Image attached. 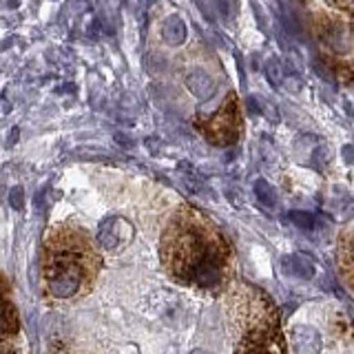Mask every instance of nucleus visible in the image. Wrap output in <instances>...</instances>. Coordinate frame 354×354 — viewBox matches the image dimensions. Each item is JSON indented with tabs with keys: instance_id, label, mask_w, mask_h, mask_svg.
<instances>
[{
	"instance_id": "nucleus-1",
	"label": "nucleus",
	"mask_w": 354,
	"mask_h": 354,
	"mask_svg": "<svg viewBox=\"0 0 354 354\" xmlns=\"http://www.w3.org/2000/svg\"><path fill=\"white\" fill-rule=\"evenodd\" d=\"M160 257L171 279L199 290H221L232 274L226 239L210 219L195 208H180L166 226Z\"/></svg>"
},
{
	"instance_id": "nucleus-2",
	"label": "nucleus",
	"mask_w": 354,
	"mask_h": 354,
	"mask_svg": "<svg viewBox=\"0 0 354 354\" xmlns=\"http://www.w3.org/2000/svg\"><path fill=\"white\" fill-rule=\"evenodd\" d=\"M102 257L82 228L55 226L42 250V274L55 299H77L93 288Z\"/></svg>"
},
{
	"instance_id": "nucleus-3",
	"label": "nucleus",
	"mask_w": 354,
	"mask_h": 354,
	"mask_svg": "<svg viewBox=\"0 0 354 354\" xmlns=\"http://www.w3.org/2000/svg\"><path fill=\"white\" fill-rule=\"evenodd\" d=\"M237 326L241 324V337L235 346V354H286L283 341L277 330V315L272 304L259 295L248 299L237 308Z\"/></svg>"
},
{
	"instance_id": "nucleus-4",
	"label": "nucleus",
	"mask_w": 354,
	"mask_h": 354,
	"mask_svg": "<svg viewBox=\"0 0 354 354\" xmlns=\"http://www.w3.org/2000/svg\"><path fill=\"white\" fill-rule=\"evenodd\" d=\"M197 127L202 129V133L210 144H217V147H228V144H232L239 138V131H241L237 97L228 95L224 100V104H221L215 113L199 120Z\"/></svg>"
},
{
	"instance_id": "nucleus-5",
	"label": "nucleus",
	"mask_w": 354,
	"mask_h": 354,
	"mask_svg": "<svg viewBox=\"0 0 354 354\" xmlns=\"http://www.w3.org/2000/svg\"><path fill=\"white\" fill-rule=\"evenodd\" d=\"M133 237H136V228H133V224L129 219L120 217V215L104 217L102 221H100L97 235H95L97 246L102 250H109V252H118L124 246H129V243L133 241Z\"/></svg>"
},
{
	"instance_id": "nucleus-6",
	"label": "nucleus",
	"mask_w": 354,
	"mask_h": 354,
	"mask_svg": "<svg viewBox=\"0 0 354 354\" xmlns=\"http://www.w3.org/2000/svg\"><path fill=\"white\" fill-rule=\"evenodd\" d=\"M290 346L295 354H319L321 352V335L313 326L299 324L290 330Z\"/></svg>"
},
{
	"instance_id": "nucleus-7",
	"label": "nucleus",
	"mask_w": 354,
	"mask_h": 354,
	"mask_svg": "<svg viewBox=\"0 0 354 354\" xmlns=\"http://www.w3.org/2000/svg\"><path fill=\"white\" fill-rule=\"evenodd\" d=\"M339 268L343 281L354 292V228L346 230L339 239Z\"/></svg>"
},
{
	"instance_id": "nucleus-8",
	"label": "nucleus",
	"mask_w": 354,
	"mask_h": 354,
	"mask_svg": "<svg viewBox=\"0 0 354 354\" xmlns=\"http://www.w3.org/2000/svg\"><path fill=\"white\" fill-rule=\"evenodd\" d=\"M151 306L155 310V315H158L162 321H175L184 317V308L180 304V299L177 295H173L171 290H160L151 297Z\"/></svg>"
},
{
	"instance_id": "nucleus-9",
	"label": "nucleus",
	"mask_w": 354,
	"mask_h": 354,
	"mask_svg": "<svg viewBox=\"0 0 354 354\" xmlns=\"http://www.w3.org/2000/svg\"><path fill=\"white\" fill-rule=\"evenodd\" d=\"M319 33H321V42H326L328 47L337 49V51H348V36H346V29L339 22H330L328 18L319 20Z\"/></svg>"
},
{
	"instance_id": "nucleus-10",
	"label": "nucleus",
	"mask_w": 354,
	"mask_h": 354,
	"mask_svg": "<svg viewBox=\"0 0 354 354\" xmlns=\"http://www.w3.org/2000/svg\"><path fill=\"white\" fill-rule=\"evenodd\" d=\"M186 36H188L186 22L180 16H169L162 22V40L169 47H180V44H184Z\"/></svg>"
},
{
	"instance_id": "nucleus-11",
	"label": "nucleus",
	"mask_w": 354,
	"mask_h": 354,
	"mask_svg": "<svg viewBox=\"0 0 354 354\" xmlns=\"http://www.w3.org/2000/svg\"><path fill=\"white\" fill-rule=\"evenodd\" d=\"M186 86L191 88V91L202 100V102H206L208 97H213L215 93V82H213V77H210L206 71L202 69H195L193 73H188L186 77Z\"/></svg>"
},
{
	"instance_id": "nucleus-12",
	"label": "nucleus",
	"mask_w": 354,
	"mask_h": 354,
	"mask_svg": "<svg viewBox=\"0 0 354 354\" xmlns=\"http://www.w3.org/2000/svg\"><path fill=\"white\" fill-rule=\"evenodd\" d=\"M11 332H16V315L9 304V297L5 295V288L0 286V339H5Z\"/></svg>"
},
{
	"instance_id": "nucleus-13",
	"label": "nucleus",
	"mask_w": 354,
	"mask_h": 354,
	"mask_svg": "<svg viewBox=\"0 0 354 354\" xmlns=\"http://www.w3.org/2000/svg\"><path fill=\"white\" fill-rule=\"evenodd\" d=\"M254 193H257V199L263 206H274L277 204V195H274V188L266 182V180H257L254 182Z\"/></svg>"
},
{
	"instance_id": "nucleus-14",
	"label": "nucleus",
	"mask_w": 354,
	"mask_h": 354,
	"mask_svg": "<svg viewBox=\"0 0 354 354\" xmlns=\"http://www.w3.org/2000/svg\"><path fill=\"white\" fill-rule=\"evenodd\" d=\"M292 261H297V266H290V272H297L301 279H310L315 272V266L310 261V257H304V254H297L292 257Z\"/></svg>"
},
{
	"instance_id": "nucleus-15",
	"label": "nucleus",
	"mask_w": 354,
	"mask_h": 354,
	"mask_svg": "<svg viewBox=\"0 0 354 354\" xmlns=\"http://www.w3.org/2000/svg\"><path fill=\"white\" fill-rule=\"evenodd\" d=\"M281 77H283V71H281V66H279V60H270L268 62V80L272 84H281Z\"/></svg>"
},
{
	"instance_id": "nucleus-16",
	"label": "nucleus",
	"mask_w": 354,
	"mask_h": 354,
	"mask_svg": "<svg viewBox=\"0 0 354 354\" xmlns=\"http://www.w3.org/2000/svg\"><path fill=\"white\" fill-rule=\"evenodd\" d=\"M11 204H14V208L22 206V188H14L11 191Z\"/></svg>"
},
{
	"instance_id": "nucleus-17",
	"label": "nucleus",
	"mask_w": 354,
	"mask_h": 354,
	"mask_svg": "<svg viewBox=\"0 0 354 354\" xmlns=\"http://www.w3.org/2000/svg\"><path fill=\"white\" fill-rule=\"evenodd\" d=\"M290 217H292L295 221H299V224H301L304 228H310V226H313V219H310L308 215L304 217V215H299V213H292Z\"/></svg>"
},
{
	"instance_id": "nucleus-18",
	"label": "nucleus",
	"mask_w": 354,
	"mask_h": 354,
	"mask_svg": "<svg viewBox=\"0 0 354 354\" xmlns=\"http://www.w3.org/2000/svg\"><path fill=\"white\" fill-rule=\"evenodd\" d=\"M343 9H350L352 11V40H354V5H341Z\"/></svg>"
},
{
	"instance_id": "nucleus-19",
	"label": "nucleus",
	"mask_w": 354,
	"mask_h": 354,
	"mask_svg": "<svg viewBox=\"0 0 354 354\" xmlns=\"http://www.w3.org/2000/svg\"><path fill=\"white\" fill-rule=\"evenodd\" d=\"M191 354H210V352H206V350H193Z\"/></svg>"
}]
</instances>
